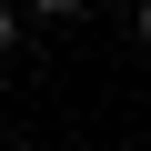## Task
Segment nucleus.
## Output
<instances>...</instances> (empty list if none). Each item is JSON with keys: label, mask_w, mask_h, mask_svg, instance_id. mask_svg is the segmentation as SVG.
Listing matches in <instances>:
<instances>
[{"label": "nucleus", "mask_w": 151, "mask_h": 151, "mask_svg": "<svg viewBox=\"0 0 151 151\" xmlns=\"http://www.w3.org/2000/svg\"><path fill=\"white\" fill-rule=\"evenodd\" d=\"M10 40H20V10H10V0H0V60H10Z\"/></svg>", "instance_id": "1"}, {"label": "nucleus", "mask_w": 151, "mask_h": 151, "mask_svg": "<svg viewBox=\"0 0 151 151\" xmlns=\"http://www.w3.org/2000/svg\"><path fill=\"white\" fill-rule=\"evenodd\" d=\"M30 10H81V0H30Z\"/></svg>", "instance_id": "2"}, {"label": "nucleus", "mask_w": 151, "mask_h": 151, "mask_svg": "<svg viewBox=\"0 0 151 151\" xmlns=\"http://www.w3.org/2000/svg\"><path fill=\"white\" fill-rule=\"evenodd\" d=\"M141 50H151V0H141Z\"/></svg>", "instance_id": "3"}]
</instances>
